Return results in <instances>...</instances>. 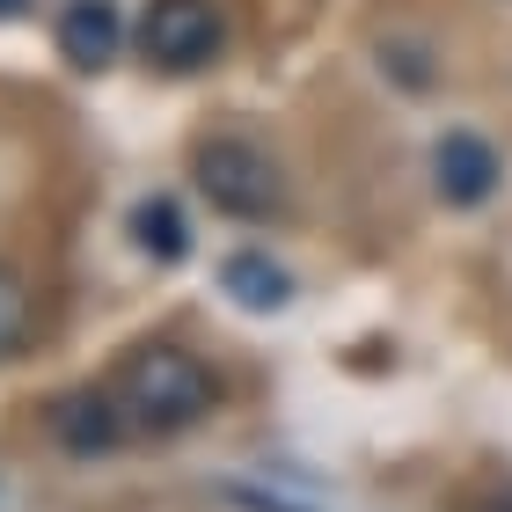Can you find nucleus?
<instances>
[{"mask_svg": "<svg viewBox=\"0 0 512 512\" xmlns=\"http://www.w3.org/2000/svg\"><path fill=\"white\" fill-rule=\"evenodd\" d=\"M132 52L169 81L205 74L227 52V15L213 0H147V15L132 22Z\"/></svg>", "mask_w": 512, "mask_h": 512, "instance_id": "obj_3", "label": "nucleus"}, {"mask_svg": "<svg viewBox=\"0 0 512 512\" xmlns=\"http://www.w3.org/2000/svg\"><path fill=\"white\" fill-rule=\"evenodd\" d=\"M191 183L198 198L227 220H249V227H271L286 220V169L242 132H205L191 147Z\"/></svg>", "mask_w": 512, "mask_h": 512, "instance_id": "obj_2", "label": "nucleus"}, {"mask_svg": "<svg viewBox=\"0 0 512 512\" xmlns=\"http://www.w3.org/2000/svg\"><path fill=\"white\" fill-rule=\"evenodd\" d=\"M132 242L154 256V264H183L191 256V220H183V205L176 198H139L132 205Z\"/></svg>", "mask_w": 512, "mask_h": 512, "instance_id": "obj_8", "label": "nucleus"}, {"mask_svg": "<svg viewBox=\"0 0 512 512\" xmlns=\"http://www.w3.org/2000/svg\"><path fill=\"white\" fill-rule=\"evenodd\" d=\"M22 344H30V293H22V278L0 264V359H15Z\"/></svg>", "mask_w": 512, "mask_h": 512, "instance_id": "obj_9", "label": "nucleus"}, {"mask_svg": "<svg viewBox=\"0 0 512 512\" xmlns=\"http://www.w3.org/2000/svg\"><path fill=\"white\" fill-rule=\"evenodd\" d=\"M220 293L235 300L242 315H278L293 300V271L278 264V256H264V249H235L220 264Z\"/></svg>", "mask_w": 512, "mask_h": 512, "instance_id": "obj_7", "label": "nucleus"}, {"mask_svg": "<svg viewBox=\"0 0 512 512\" xmlns=\"http://www.w3.org/2000/svg\"><path fill=\"white\" fill-rule=\"evenodd\" d=\"M15 15H30V0H0V22H15Z\"/></svg>", "mask_w": 512, "mask_h": 512, "instance_id": "obj_10", "label": "nucleus"}, {"mask_svg": "<svg viewBox=\"0 0 512 512\" xmlns=\"http://www.w3.org/2000/svg\"><path fill=\"white\" fill-rule=\"evenodd\" d=\"M498 183H505V161H498V147H491L483 132L454 125V132L432 139V191L447 198L454 213H476V205H491Z\"/></svg>", "mask_w": 512, "mask_h": 512, "instance_id": "obj_5", "label": "nucleus"}, {"mask_svg": "<svg viewBox=\"0 0 512 512\" xmlns=\"http://www.w3.org/2000/svg\"><path fill=\"white\" fill-rule=\"evenodd\" d=\"M44 425H52L59 454L74 461H110L132 439V417L118 403V388H66L52 410H44Z\"/></svg>", "mask_w": 512, "mask_h": 512, "instance_id": "obj_4", "label": "nucleus"}, {"mask_svg": "<svg viewBox=\"0 0 512 512\" xmlns=\"http://www.w3.org/2000/svg\"><path fill=\"white\" fill-rule=\"evenodd\" d=\"M125 8L118 0H66V15H59V59L74 66V74H110V66L125 59Z\"/></svg>", "mask_w": 512, "mask_h": 512, "instance_id": "obj_6", "label": "nucleus"}, {"mask_svg": "<svg viewBox=\"0 0 512 512\" xmlns=\"http://www.w3.org/2000/svg\"><path fill=\"white\" fill-rule=\"evenodd\" d=\"M0 505H8V483H0Z\"/></svg>", "mask_w": 512, "mask_h": 512, "instance_id": "obj_11", "label": "nucleus"}, {"mask_svg": "<svg viewBox=\"0 0 512 512\" xmlns=\"http://www.w3.org/2000/svg\"><path fill=\"white\" fill-rule=\"evenodd\" d=\"M110 388H118V403H125L139 439H176V432H191L220 410V374L191 344H169V337L132 344L118 359V381Z\"/></svg>", "mask_w": 512, "mask_h": 512, "instance_id": "obj_1", "label": "nucleus"}]
</instances>
